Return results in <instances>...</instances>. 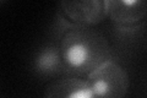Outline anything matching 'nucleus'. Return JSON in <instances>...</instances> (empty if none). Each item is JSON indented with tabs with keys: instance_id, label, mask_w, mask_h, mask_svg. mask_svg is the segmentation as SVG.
Listing matches in <instances>:
<instances>
[{
	"instance_id": "obj_1",
	"label": "nucleus",
	"mask_w": 147,
	"mask_h": 98,
	"mask_svg": "<svg viewBox=\"0 0 147 98\" xmlns=\"http://www.w3.org/2000/svg\"><path fill=\"white\" fill-rule=\"evenodd\" d=\"M66 75L86 78L103 63L114 58L108 39L92 27L75 26L58 42Z\"/></svg>"
},
{
	"instance_id": "obj_5",
	"label": "nucleus",
	"mask_w": 147,
	"mask_h": 98,
	"mask_svg": "<svg viewBox=\"0 0 147 98\" xmlns=\"http://www.w3.org/2000/svg\"><path fill=\"white\" fill-rule=\"evenodd\" d=\"M32 70L42 80L53 81L66 75L60 45L57 41L49 42L37 50L32 60Z\"/></svg>"
},
{
	"instance_id": "obj_4",
	"label": "nucleus",
	"mask_w": 147,
	"mask_h": 98,
	"mask_svg": "<svg viewBox=\"0 0 147 98\" xmlns=\"http://www.w3.org/2000/svg\"><path fill=\"white\" fill-rule=\"evenodd\" d=\"M59 12L75 26L93 27L107 18L105 0H75L60 1Z\"/></svg>"
},
{
	"instance_id": "obj_6",
	"label": "nucleus",
	"mask_w": 147,
	"mask_h": 98,
	"mask_svg": "<svg viewBox=\"0 0 147 98\" xmlns=\"http://www.w3.org/2000/svg\"><path fill=\"white\" fill-rule=\"evenodd\" d=\"M44 98H96L86 78L65 75L50 81Z\"/></svg>"
},
{
	"instance_id": "obj_3",
	"label": "nucleus",
	"mask_w": 147,
	"mask_h": 98,
	"mask_svg": "<svg viewBox=\"0 0 147 98\" xmlns=\"http://www.w3.org/2000/svg\"><path fill=\"white\" fill-rule=\"evenodd\" d=\"M105 9L117 30H137L147 20V0H105Z\"/></svg>"
},
{
	"instance_id": "obj_2",
	"label": "nucleus",
	"mask_w": 147,
	"mask_h": 98,
	"mask_svg": "<svg viewBox=\"0 0 147 98\" xmlns=\"http://www.w3.org/2000/svg\"><path fill=\"white\" fill-rule=\"evenodd\" d=\"M96 98H125L130 88V76L117 59H110L86 77Z\"/></svg>"
}]
</instances>
